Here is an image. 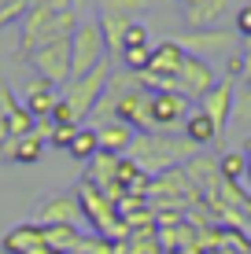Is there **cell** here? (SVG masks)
Returning <instances> with one entry per match:
<instances>
[{
  "mask_svg": "<svg viewBox=\"0 0 251 254\" xmlns=\"http://www.w3.org/2000/svg\"><path fill=\"white\" fill-rule=\"evenodd\" d=\"M52 126H82V118H78V111L71 107V103H67L63 100V96H59V100H56V107H52Z\"/></svg>",
  "mask_w": 251,
  "mask_h": 254,
  "instance_id": "484cf974",
  "label": "cell"
},
{
  "mask_svg": "<svg viewBox=\"0 0 251 254\" xmlns=\"http://www.w3.org/2000/svg\"><path fill=\"white\" fill-rule=\"evenodd\" d=\"M181 133H185V140L188 144H196V147H207V144H214L222 133L214 129V122L203 115L200 107H192V115L185 118V126H181Z\"/></svg>",
  "mask_w": 251,
  "mask_h": 254,
  "instance_id": "2e32d148",
  "label": "cell"
},
{
  "mask_svg": "<svg viewBox=\"0 0 251 254\" xmlns=\"http://www.w3.org/2000/svg\"><path fill=\"white\" fill-rule=\"evenodd\" d=\"M226 15V0H200L196 7H185V22L192 30H211Z\"/></svg>",
  "mask_w": 251,
  "mask_h": 254,
  "instance_id": "d6986e66",
  "label": "cell"
},
{
  "mask_svg": "<svg viewBox=\"0 0 251 254\" xmlns=\"http://www.w3.org/2000/svg\"><path fill=\"white\" fill-rule=\"evenodd\" d=\"M26 111H30L37 122H48L52 118V107H56V100H59V89L52 81H45V77H33L30 85H26Z\"/></svg>",
  "mask_w": 251,
  "mask_h": 254,
  "instance_id": "8fae6325",
  "label": "cell"
},
{
  "mask_svg": "<svg viewBox=\"0 0 251 254\" xmlns=\"http://www.w3.org/2000/svg\"><path fill=\"white\" fill-rule=\"evenodd\" d=\"M103 52H107V45H103V33L96 22H82L78 26V33L71 37V81L74 77H85L89 70H96L103 59Z\"/></svg>",
  "mask_w": 251,
  "mask_h": 254,
  "instance_id": "3957f363",
  "label": "cell"
},
{
  "mask_svg": "<svg viewBox=\"0 0 251 254\" xmlns=\"http://www.w3.org/2000/svg\"><path fill=\"white\" fill-rule=\"evenodd\" d=\"M192 115V103L177 92H152V126L155 133H170V129L185 126V118Z\"/></svg>",
  "mask_w": 251,
  "mask_h": 254,
  "instance_id": "8992f818",
  "label": "cell"
},
{
  "mask_svg": "<svg viewBox=\"0 0 251 254\" xmlns=\"http://www.w3.org/2000/svg\"><path fill=\"white\" fill-rule=\"evenodd\" d=\"M144 11V0H100V15H122V19H137Z\"/></svg>",
  "mask_w": 251,
  "mask_h": 254,
  "instance_id": "cb8c5ba5",
  "label": "cell"
},
{
  "mask_svg": "<svg viewBox=\"0 0 251 254\" xmlns=\"http://www.w3.org/2000/svg\"><path fill=\"white\" fill-rule=\"evenodd\" d=\"M67 4H71L74 11H78V15H82V7H89V0H67Z\"/></svg>",
  "mask_w": 251,
  "mask_h": 254,
  "instance_id": "f1b7e54d",
  "label": "cell"
},
{
  "mask_svg": "<svg viewBox=\"0 0 251 254\" xmlns=\"http://www.w3.org/2000/svg\"><path fill=\"white\" fill-rule=\"evenodd\" d=\"M244 70H248V63H244V56H237V52H229V56H226V70H222V77H226V81H233V85H237L240 77H244Z\"/></svg>",
  "mask_w": 251,
  "mask_h": 254,
  "instance_id": "83f0119b",
  "label": "cell"
},
{
  "mask_svg": "<svg viewBox=\"0 0 251 254\" xmlns=\"http://www.w3.org/2000/svg\"><path fill=\"white\" fill-rule=\"evenodd\" d=\"M41 229H45V243L52 254H78V247H82L78 225H41Z\"/></svg>",
  "mask_w": 251,
  "mask_h": 254,
  "instance_id": "e0dca14e",
  "label": "cell"
},
{
  "mask_svg": "<svg viewBox=\"0 0 251 254\" xmlns=\"http://www.w3.org/2000/svg\"><path fill=\"white\" fill-rule=\"evenodd\" d=\"M96 151H100V133L92 126H82V129H78V136H74V144L67 147V155L78 159V162H89Z\"/></svg>",
  "mask_w": 251,
  "mask_h": 254,
  "instance_id": "44dd1931",
  "label": "cell"
},
{
  "mask_svg": "<svg viewBox=\"0 0 251 254\" xmlns=\"http://www.w3.org/2000/svg\"><path fill=\"white\" fill-rule=\"evenodd\" d=\"M181 170L188 173V181H192L196 188H203V195H214V191L222 188V170H218V159H207V155H196V159H188Z\"/></svg>",
  "mask_w": 251,
  "mask_h": 254,
  "instance_id": "7c38bea8",
  "label": "cell"
},
{
  "mask_svg": "<svg viewBox=\"0 0 251 254\" xmlns=\"http://www.w3.org/2000/svg\"><path fill=\"white\" fill-rule=\"evenodd\" d=\"M218 170H222V181H226V185H240V181L248 177V155L244 151H222Z\"/></svg>",
  "mask_w": 251,
  "mask_h": 254,
  "instance_id": "7402d4cb",
  "label": "cell"
},
{
  "mask_svg": "<svg viewBox=\"0 0 251 254\" xmlns=\"http://www.w3.org/2000/svg\"><path fill=\"white\" fill-rule=\"evenodd\" d=\"M192 56H229V48H233V37L226 30H200L196 37H188V45H185Z\"/></svg>",
  "mask_w": 251,
  "mask_h": 254,
  "instance_id": "9a60e30c",
  "label": "cell"
},
{
  "mask_svg": "<svg viewBox=\"0 0 251 254\" xmlns=\"http://www.w3.org/2000/svg\"><path fill=\"white\" fill-rule=\"evenodd\" d=\"M133 22H137V19H122V15H100L96 26H100V33H103V45H107L111 52H118V56H122L126 30H129Z\"/></svg>",
  "mask_w": 251,
  "mask_h": 254,
  "instance_id": "ffe728a7",
  "label": "cell"
},
{
  "mask_svg": "<svg viewBox=\"0 0 251 254\" xmlns=\"http://www.w3.org/2000/svg\"><path fill=\"white\" fill-rule=\"evenodd\" d=\"M111 74H115V66H111V59H103V63H100L96 70H89L85 77L67 81L63 89H59V96H63V100L78 111V118H82V122H89L96 100L103 96V89H107V81H111Z\"/></svg>",
  "mask_w": 251,
  "mask_h": 254,
  "instance_id": "7a4b0ae2",
  "label": "cell"
},
{
  "mask_svg": "<svg viewBox=\"0 0 251 254\" xmlns=\"http://www.w3.org/2000/svg\"><path fill=\"white\" fill-rule=\"evenodd\" d=\"M218 85V74H214V66L207 63L203 56H192L188 52V59H185V66L177 70V77H174V92L177 96H185L188 103H200L207 92Z\"/></svg>",
  "mask_w": 251,
  "mask_h": 254,
  "instance_id": "5b68a950",
  "label": "cell"
},
{
  "mask_svg": "<svg viewBox=\"0 0 251 254\" xmlns=\"http://www.w3.org/2000/svg\"><path fill=\"white\" fill-rule=\"evenodd\" d=\"M185 59H188L185 41H163V45H155V48H152L148 74H159V77H177V70L185 66Z\"/></svg>",
  "mask_w": 251,
  "mask_h": 254,
  "instance_id": "9c48e42d",
  "label": "cell"
},
{
  "mask_svg": "<svg viewBox=\"0 0 251 254\" xmlns=\"http://www.w3.org/2000/svg\"><path fill=\"white\" fill-rule=\"evenodd\" d=\"M133 48H152V37H148V26H144V22H133V26L126 30L122 52H133Z\"/></svg>",
  "mask_w": 251,
  "mask_h": 254,
  "instance_id": "d4e9b609",
  "label": "cell"
},
{
  "mask_svg": "<svg viewBox=\"0 0 251 254\" xmlns=\"http://www.w3.org/2000/svg\"><path fill=\"white\" fill-rule=\"evenodd\" d=\"M45 136L30 133V136H11L7 144H0V159L4 162H37L45 155Z\"/></svg>",
  "mask_w": 251,
  "mask_h": 254,
  "instance_id": "4fadbf2b",
  "label": "cell"
},
{
  "mask_svg": "<svg viewBox=\"0 0 251 254\" xmlns=\"http://www.w3.org/2000/svg\"><path fill=\"white\" fill-rule=\"evenodd\" d=\"M181 4H185V7H196V4H200V0H181Z\"/></svg>",
  "mask_w": 251,
  "mask_h": 254,
  "instance_id": "f546056e",
  "label": "cell"
},
{
  "mask_svg": "<svg viewBox=\"0 0 251 254\" xmlns=\"http://www.w3.org/2000/svg\"><path fill=\"white\" fill-rule=\"evenodd\" d=\"M33 221L37 225H78L82 221V203H78V195H67V191L63 195H48L37 206Z\"/></svg>",
  "mask_w": 251,
  "mask_h": 254,
  "instance_id": "ba28073f",
  "label": "cell"
},
{
  "mask_svg": "<svg viewBox=\"0 0 251 254\" xmlns=\"http://www.w3.org/2000/svg\"><path fill=\"white\" fill-rule=\"evenodd\" d=\"M118 159L122 155H111V151H96L89 162H85V181H92L96 188L107 191L111 181H115V170H118Z\"/></svg>",
  "mask_w": 251,
  "mask_h": 254,
  "instance_id": "ac0fdd59",
  "label": "cell"
},
{
  "mask_svg": "<svg viewBox=\"0 0 251 254\" xmlns=\"http://www.w3.org/2000/svg\"><path fill=\"white\" fill-rule=\"evenodd\" d=\"M78 129H82V126H52V136H48V144H52V147H59V151H67V147L74 144Z\"/></svg>",
  "mask_w": 251,
  "mask_h": 254,
  "instance_id": "4316f807",
  "label": "cell"
},
{
  "mask_svg": "<svg viewBox=\"0 0 251 254\" xmlns=\"http://www.w3.org/2000/svg\"><path fill=\"white\" fill-rule=\"evenodd\" d=\"M30 66L37 70V77H45V81H52L56 89H63V85L71 81V37L41 45L30 56Z\"/></svg>",
  "mask_w": 251,
  "mask_h": 254,
  "instance_id": "277c9868",
  "label": "cell"
},
{
  "mask_svg": "<svg viewBox=\"0 0 251 254\" xmlns=\"http://www.w3.org/2000/svg\"><path fill=\"white\" fill-rule=\"evenodd\" d=\"M96 133H100V151H111V155H126L129 147H133V140H137V129L126 126V122H118V118L107 122Z\"/></svg>",
  "mask_w": 251,
  "mask_h": 254,
  "instance_id": "5bb4252c",
  "label": "cell"
},
{
  "mask_svg": "<svg viewBox=\"0 0 251 254\" xmlns=\"http://www.w3.org/2000/svg\"><path fill=\"white\" fill-rule=\"evenodd\" d=\"M229 129H251V89H237V103H233V126Z\"/></svg>",
  "mask_w": 251,
  "mask_h": 254,
  "instance_id": "603a6c76",
  "label": "cell"
},
{
  "mask_svg": "<svg viewBox=\"0 0 251 254\" xmlns=\"http://www.w3.org/2000/svg\"><path fill=\"white\" fill-rule=\"evenodd\" d=\"M233 103H237V85L226 81V77H218V85H214V89L200 100V111L214 122L218 133H226L229 122H233Z\"/></svg>",
  "mask_w": 251,
  "mask_h": 254,
  "instance_id": "52a82bcc",
  "label": "cell"
},
{
  "mask_svg": "<svg viewBox=\"0 0 251 254\" xmlns=\"http://www.w3.org/2000/svg\"><path fill=\"white\" fill-rule=\"evenodd\" d=\"M126 155L141 166L148 177H155V173H167V170H174V166H185L188 159H196L200 147L188 144L185 136H174V133H137L133 147H129Z\"/></svg>",
  "mask_w": 251,
  "mask_h": 254,
  "instance_id": "6da1fadb",
  "label": "cell"
},
{
  "mask_svg": "<svg viewBox=\"0 0 251 254\" xmlns=\"http://www.w3.org/2000/svg\"><path fill=\"white\" fill-rule=\"evenodd\" d=\"M167 254H192V251H167Z\"/></svg>",
  "mask_w": 251,
  "mask_h": 254,
  "instance_id": "4dcf8cb0",
  "label": "cell"
},
{
  "mask_svg": "<svg viewBox=\"0 0 251 254\" xmlns=\"http://www.w3.org/2000/svg\"><path fill=\"white\" fill-rule=\"evenodd\" d=\"M0 247H4L7 254H33V251L48 247V243H45V229H41L37 221H26V225L7 229L4 240H0Z\"/></svg>",
  "mask_w": 251,
  "mask_h": 254,
  "instance_id": "30bf717a",
  "label": "cell"
}]
</instances>
